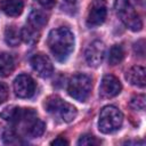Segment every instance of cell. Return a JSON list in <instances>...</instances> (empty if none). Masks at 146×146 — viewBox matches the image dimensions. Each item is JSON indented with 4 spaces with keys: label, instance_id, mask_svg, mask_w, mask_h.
I'll use <instances>...</instances> for the list:
<instances>
[{
    "label": "cell",
    "instance_id": "cell-9",
    "mask_svg": "<svg viewBox=\"0 0 146 146\" xmlns=\"http://www.w3.org/2000/svg\"><path fill=\"white\" fill-rule=\"evenodd\" d=\"M122 90V84L120 80L112 75L106 74L103 76L100 86H99V96L103 99H108L117 96Z\"/></svg>",
    "mask_w": 146,
    "mask_h": 146
},
{
    "label": "cell",
    "instance_id": "cell-23",
    "mask_svg": "<svg viewBox=\"0 0 146 146\" xmlns=\"http://www.w3.org/2000/svg\"><path fill=\"white\" fill-rule=\"evenodd\" d=\"M145 41L144 40H139V41H137L136 43H135V46H133V49H135V52L137 54V55H139V56H144V54H145Z\"/></svg>",
    "mask_w": 146,
    "mask_h": 146
},
{
    "label": "cell",
    "instance_id": "cell-21",
    "mask_svg": "<svg viewBox=\"0 0 146 146\" xmlns=\"http://www.w3.org/2000/svg\"><path fill=\"white\" fill-rule=\"evenodd\" d=\"M130 106L133 110L144 111L145 110V96L144 95H137V96L132 97L130 100Z\"/></svg>",
    "mask_w": 146,
    "mask_h": 146
},
{
    "label": "cell",
    "instance_id": "cell-19",
    "mask_svg": "<svg viewBox=\"0 0 146 146\" xmlns=\"http://www.w3.org/2000/svg\"><path fill=\"white\" fill-rule=\"evenodd\" d=\"M2 139H3V141L6 144H21V143H23L21 140L19 135H17L16 131L13 130V129L6 130L3 132V135H2Z\"/></svg>",
    "mask_w": 146,
    "mask_h": 146
},
{
    "label": "cell",
    "instance_id": "cell-6",
    "mask_svg": "<svg viewBox=\"0 0 146 146\" xmlns=\"http://www.w3.org/2000/svg\"><path fill=\"white\" fill-rule=\"evenodd\" d=\"M17 127H21L22 132L30 138H36L40 137L44 131V123L38 117L36 112L33 108H29L24 117L16 124Z\"/></svg>",
    "mask_w": 146,
    "mask_h": 146
},
{
    "label": "cell",
    "instance_id": "cell-25",
    "mask_svg": "<svg viewBox=\"0 0 146 146\" xmlns=\"http://www.w3.org/2000/svg\"><path fill=\"white\" fill-rule=\"evenodd\" d=\"M50 144L51 145H55V146H64V145H68V141L65 138H63V137H57Z\"/></svg>",
    "mask_w": 146,
    "mask_h": 146
},
{
    "label": "cell",
    "instance_id": "cell-24",
    "mask_svg": "<svg viewBox=\"0 0 146 146\" xmlns=\"http://www.w3.org/2000/svg\"><path fill=\"white\" fill-rule=\"evenodd\" d=\"M38 2L46 9H51L55 3H56V0H38Z\"/></svg>",
    "mask_w": 146,
    "mask_h": 146
},
{
    "label": "cell",
    "instance_id": "cell-1",
    "mask_svg": "<svg viewBox=\"0 0 146 146\" xmlns=\"http://www.w3.org/2000/svg\"><path fill=\"white\" fill-rule=\"evenodd\" d=\"M47 44L58 62H65L74 49V34L67 27H57L49 32Z\"/></svg>",
    "mask_w": 146,
    "mask_h": 146
},
{
    "label": "cell",
    "instance_id": "cell-8",
    "mask_svg": "<svg viewBox=\"0 0 146 146\" xmlns=\"http://www.w3.org/2000/svg\"><path fill=\"white\" fill-rule=\"evenodd\" d=\"M14 92L19 98H30L35 92V82L27 74H19L13 83Z\"/></svg>",
    "mask_w": 146,
    "mask_h": 146
},
{
    "label": "cell",
    "instance_id": "cell-18",
    "mask_svg": "<svg viewBox=\"0 0 146 146\" xmlns=\"http://www.w3.org/2000/svg\"><path fill=\"white\" fill-rule=\"evenodd\" d=\"M124 55H125V52L121 44L112 46V48L110 49V54H108V64H111V65L120 64L123 60Z\"/></svg>",
    "mask_w": 146,
    "mask_h": 146
},
{
    "label": "cell",
    "instance_id": "cell-11",
    "mask_svg": "<svg viewBox=\"0 0 146 146\" xmlns=\"http://www.w3.org/2000/svg\"><path fill=\"white\" fill-rule=\"evenodd\" d=\"M84 55L87 63L90 66L97 67L103 63L105 56V44L99 40H95L88 46Z\"/></svg>",
    "mask_w": 146,
    "mask_h": 146
},
{
    "label": "cell",
    "instance_id": "cell-16",
    "mask_svg": "<svg viewBox=\"0 0 146 146\" xmlns=\"http://www.w3.org/2000/svg\"><path fill=\"white\" fill-rule=\"evenodd\" d=\"M21 36H22V40L27 43V44H35L38 41H39V38H40V31L30 26V25H26L24 27L21 29Z\"/></svg>",
    "mask_w": 146,
    "mask_h": 146
},
{
    "label": "cell",
    "instance_id": "cell-7",
    "mask_svg": "<svg viewBox=\"0 0 146 146\" xmlns=\"http://www.w3.org/2000/svg\"><path fill=\"white\" fill-rule=\"evenodd\" d=\"M107 16V5L104 0H94L89 6L87 14V25L89 27H96L102 25Z\"/></svg>",
    "mask_w": 146,
    "mask_h": 146
},
{
    "label": "cell",
    "instance_id": "cell-3",
    "mask_svg": "<svg viewBox=\"0 0 146 146\" xmlns=\"http://www.w3.org/2000/svg\"><path fill=\"white\" fill-rule=\"evenodd\" d=\"M114 7L117 16L129 30L138 32L143 29V21L130 0H115Z\"/></svg>",
    "mask_w": 146,
    "mask_h": 146
},
{
    "label": "cell",
    "instance_id": "cell-17",
    "mask_svg": "<svg viewBox=\"0 0 146 146\" xmlns=\"http://www.w3.org/2000/svg\"><path fill=\"white\" fill-rule=\"evenodd\" d=\"M5 40L7 44L11 47H16L19 44L22 36H21V30H18L15 25L7 26L5 30Z\"/></svg>",
    "mask_w": 146,
    "mask_h": 146
},
{
    "label": "cell",
    "instance_id": "cell-2",
    "mask_svg": "<svg viewBox=\"0 0 146 146\" xmlns=\"http://www.w3.org/2000/svg\"><path fill=\"white\" fill-rule=\"evenodd\" d=\"M44 108L51 115L60 119L64 122H72L78 114L75 106L63 100L59 96H49L44 102Z\"/></svg>",
    "mask_w": 146,
    "mask_h": 146
},
{
    "label": "cell",
    "instance_id": "cell-13",
    "mask_svg": "<svg viewBox=\"0 0 146 146\" xmlns=\"http://www.w3.org/2000/svg\"><path fill=\"white\" fill-rule=\"evenodd\" d=\"M0 6L2 11L6 15L15 17L22 14L24 8V1L23 0H1Z\"/></svg>",
    "mask_w": 146,
    "mask_h": 146
},
{
    "label": "cell",
    "instance_id": "cell-5",
    "mask_svg": "<svg viewBox=\"0 0 146 146\" xmlns=\"http://www.w3.org/2000/svg\"><path fill=\"white\" fill-rule=\"evenodd\" d=\"M91 89H92L91 78L83 73L73 75L70 79L68 86H67L68 95L72 98H74L75 100L82 102V103L89 98V96L91 94Z\"/></svg>",
    "mask_w": 146,
    "mask_h": 146
},
{
    "label": "cell",
    "instance_id": "cell-26",
    "mask_svg": "<svg viewBox=\"0 0 146 146\" xmlns=\"http://www.w3.org/2000/svg\"><path fill=\"white\" fill-rule=\"evenodd\" d=\"M64 1H65L66 3H70V5H73V3H74V2L76 1V0H64Z\"/></svg>",
    "mask_w": 146,
    "mask_h": 146
},
{
    "label": "cell",
    "instance_id": "cell-14",
    "mask_svg": "<svg viewBox=\"0 0 146 146\" xmlns=\"http://www.w3.org/2000/svg\"><path fill=\"white\" fill-rule=\"evenodd\" d=\"M15 70V58L9 52H0V76L10 75Z\"/></svg>",
    "mask_w": 146,
    "mask_h": 146
},
{
    "label": "cell",
    "instance_id": "cell-15",
    "mask_svg": "<svg viewBox=\"0 0 146 146\" xmlns=\"http://www.w3.org/2000/svg\"><path fill=\"white\" fill-rule=\"evenodd\" d=\"M48 22V16L46 15V13H43L42 10L39 9H33L27 18V25L36 29V30H41Z\"/></svg>",
    "mask_w": 146,
    "mask_h": 146
},
{
    "label": "cell",
    "instance_id": "cell-4",
    "mask_svg": "<svg viewBox=\"0 0 146 146\" xmlns=\"http://www.w3.org/2000/svg\"><path fill=\"white\" fill-rule=\"evenodd\" d=\"M123 122L122 112L112 105H107L102 108L98 120L99 131L103 133H112L117 130Z\"/></svg>",
    "mask_w": 146,
    "mask_h": 146
},
{
    "label": "cell",
    "instance_id": "cell-22",
    "mask_svg": "<svg viewBox=\"0 0 146 146\" xmlns=\"http://www.w3.org/2000/svg\"><path fill=\"white\" fill-rule=\"evenodd\" d=\"M8 96H9V90L7 84L3 82H0V104L5 103L8 99Z\"/></svg>",
    "mask_w": 146,
    "mask_h": 146
},
{
    "label": "cell",
    "instance_id": "cell-12",
    "mask_svg": "<svg viewBox=\"0 0 146 146\" xmlns=\"http://www.w3.org/2000/svg\"><path fill=\"white\" fill-rule=\"evenodd\" d=\"M125 79L130 84L138 88H144L146 86V71L139 65L131 66L125 72Z\"/></svg>",
    "mask_w": 146,
    "mask_h": 146
},
{
    "label": "cell",
    "instance_id": "cell-10",
    "mask_svg": "<svg viewBox=\"0 0 146 146\" xmlns=\"http://www.w3.org/2000/svg\"><path fill=\"white\" fill-rule=\"evenodd\" d=\"M31 66L41 78H49L54 72L50 58L42 52H38L31 57Z\"/></svg>",
    "mask_w": 146,
    "mask_h": 146
},
{
    "label": "cell",
    "instance_id": "cell-20",
    "mask_svg": "<svg viewBox=\"0 0 146 146\" xmlns=\"http://www.w3.org/2000/svg\"><path fill=\"white\" fill-rule=\"evenodd\" d=\"M102 141L100 139H98L97 137L92 136V135H83L79 138L78 140V145H82V146H95V145H100Z\"/></svg>",
    "mask_w": 146,
    "mask_h": 146
}]
</instances>
